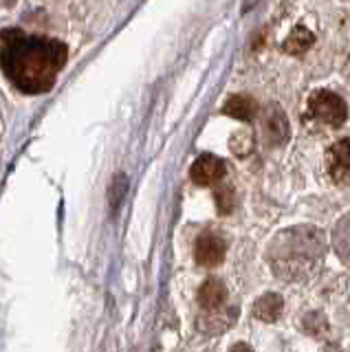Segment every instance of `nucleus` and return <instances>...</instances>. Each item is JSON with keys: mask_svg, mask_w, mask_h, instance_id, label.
<instances>
[{"mask_svg": "<svg viewBox=\"0 0 350 352\" xmlns=\"http://www.w3.org/2000/svg\"><path fill=\"white\" fill-rule=\"evenodd\" d=\"M67 58L69 51L58 40L29 36L18 29L3 33L0 66L7 80L23 93L40 95L51 91Z\"/></svg>", "mask_w": 350, "mask_h": 352, "instance_id": "nucleus-1", "label": "nucleus"}, {"mask_svg": "<svg viewBox=\"0 0 350 352\" xmlns=\"http://www.w3.org/2000/svg\"><path fill=\"white\" fill-rule=\"evenodd\" d=\"M309 113L315 121L331 128H339L348 117L346 102L333 91H315L309 97Z\"/></svg>", "mask_w": 350, "mask_h": 352, "instance_id": "nucleus-2", "label": "nucleus"}, {"mask_svg": "<svg viewBox=\"0 0 350 352\" xmlns=\"http://www.w3.org/2000/svg\"><path fill=\"white\" fill-rule=\"evenodd\" d=\"M260 132L269 146H282L289 137V121L284 117L282 108L269 104L260 113Z\"/></svg>", "mask_w": 350, "mask_h": 352, "instance_id": "nucleus-3", "label": "nucleus"}, {"mask_svg": "<svg viewBox=\"0 0 350 352\" xmlns=\"http://www.w3.org/2000/svg\"><path fill=\"white\" fill-rule=\"evenodd\" d=\"M225 253H227V247L223 238L212 234V231L201 234L194 245V258L201 267H218V264L225 260Z\"/></svg>", "mask_w": 350, "mask_h": 352, "instance_id": "nucleus-4", "label": "nucleus"}, {"mask_svg": "<svg viewBox=\"0 0 350 352\" xmlns=\"http://www.w3.org/2000/svg\"><path fill=\"white\" fill-rule=\"evenodd\" d=\"M190 176L196 185H214L225 176V161L214 157V154H201L199 159L192 163Z\"/></svg>", "mask_w": 350, "mask_h": 352, "instance_id": "nucleus-5", "label": "nucleus"}, {"mask_svg": "<svg viewBox=\"0 0 350 352\" xmlns=\"http://www.w3.org/2000/svg\"><path fill=\"white\" fill-rule=\"evenodd\" d=\"M328 172L339 185H350V139L337 141L328 150Z\"/></svg>", "mask_w": 350, "mask_h": 352, "instance_id": "nucleus-6", "label": "nucleus"}, {"mask_svg": "<svg viewBox=\"0 0 350 352\" xmlns=\"http://www.w3.org/2000/svg\"><path fill=\"white\" fill-rule=\"evenodd\" d=\"M225 302H227V286L221 280L210 278L201 284L199 304L205 308V311H218Z\"/></svg>", "mask_w": 350, "mask_h": 352, "instance_id": "nucleus-7", "label": "nucleus"}, {"mask_svg": "<svg viewBox=\"0 0 350 352\" xmlns=\"http://www.w3.org/2000/svg\"><path fill=\"white\" fill-rule=\"evenodd\" d=\"M282 311H284V302H282V297L278 293H265L254 306V315L258 319H262V322H267V324L278 322Z\"/></svg>", "mask_w": 350, "mask_h": 352, "instance_id": "nucleus-8", "label": "nucleus"}, {"mask_svg": "<svg viewBox=\"0 0 350 352\" xmlns=\"http://www.w3.org/2000/svg\"><path fill=\"white\" fill-rule=\"evenodd\" d=\"M223 113L234 117L238 121H251L256 115V104L251 97H245V95H234L227 99V104L223 106Z\"/></svg>", "mask_w": 350, "mask_h": 352, "instance_id": "nucleus-9", "label": "nucleus"}, {"mask_svg": "<svg viewBox=\"0 0 350 352\" xmlns=\"http://www.w3.org/2000/svg\"><path fill=\"white\" fill-rule=\"evenodd\" d=\"M313 42H315L313 33L306 29L304 25H298L289 33V38L284 40L282 47H284V51L291 53V55H302V53H306V51L311 49Z\"/></svg>", "mask_w": 350, "mask_h": 352, "instance_id": "nucleus-10", "label": "nucleus"}, {"mask_svg": "<svg viewBox=\"0 0 350 352\" xmlns=\"http://www.w3.org/2000/svg\"><path fill=\"white\" fill-rule=\"evenodd\" d=\"M126 190H128V179L124 174H117L111 183V190H108V203H111L113 212L122 205V198L126 196Z\"/></svg>", "mask_w": 350, "mask_h": 352, "instance_id": "nucleus-11", "label": "nucleus"}, {"mask_svg": "<svg viewBox=\"0 0 350 352\" xmlns=\"http://www.w3.org/2000/svg\"><path fill=\"white\" fill-rule=\"evenodd\" d=\"M216 205L221 214H229L236 205V196L232 187H218L216 190Z\"/></svg>", "mask_w": 350, "mask_h": 352, "instance_id": "nucleus-12", "label": "nucleus"}, {"mask_svg": "<svg viewBox=\"0 0 350 352\" xmlns=\"http://www.w3.org/2000/svg\"><path fill=\"white\" fill-rule=\"evenodd\" d=\"M304 328L309 330V333L320 337V335H324V330H326V322L322 319L320 313H313V315H306L304 317Z\"/></svg>", "mask_w": 350, "mask_h": 352, "instance_id": "nucleus-13", "label": "nucleus"}, {"mask_svg": "<svg viewBox=\"0 0 350 352\" xmlns=\"http://www.w3.org/2000/svg\"><path fill=\"white\" fill-rule=\"evenodd\" d=\"M229 352H254V348H251L249 344H234L232 348H229Z\"/></svg>", "mask_w": 350, "mask_h": 352, "instance_id": "nucleus-14", "label": "nucleus"}]
</instances>
